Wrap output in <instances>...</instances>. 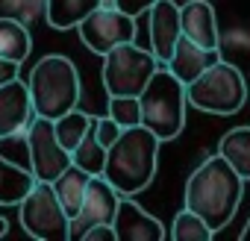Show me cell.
I'll return each instance as SVG.
<instances>
[{
	"label": "cell",
	"instance_id": "9c48e42d",
	"mask_svg": "<svg viewBox=\"0 0 250 241\" xmlns=\"http://www.w3.org/2000/svg\"><path fill=\"white\" fill-rule=\"evenodd\" d=\"M77 30H80L83 44L97 56H103L106 50H112L118 44L136 41V18L124 15L115 6H97L77 24Z\"/></svg>",
	"mask_w": 250,
	"mask_h": 241
},
{
	"label": "cell",
	"instance_id": "d4e9b609",
	"mask_svg": "<svg viewBox=\"0 0 250 241\" xmlns=\"http://www.w3.org/2000/svg\"><path fill=\"white\" fill-rule=\"evenodd\" d=\"M121 124H115V120L106 115V118H94V136H97V141L103 144V147H109L118 136H121Z\"/></svg>",
	"mask_w": 250,
	"mask_h": 241
},
{
	"label": "cell",
	"instance_id": "d6986e66",
	"mask_svg": "<svg viewBox=\"0 0 250 241\" xmlns=\"http://www.w3.org/2000/svg\"><path fill=\"white\" fill-rule=\"evenodd\" d=\"M33 182H36V177L27 168L0 156V206H18L24 200V194L33 188Z\"/></svg>",
	"mask_w": 250,
	"mask_h": 241
},
{
	"label": "cell",
	"instance_id": "ffe728a7",
	"mask_svg": "<svg viewBox=\"0 0 250 241\" xmlns=\"http://www.w3.org/2000/svg\"><path fill=\"white\" fill-rule=\"evenodd\" d=\"M30 50H33V39L27 27L15 18H0V56L21 65L30 56Z\"/></svg>",
	"mask_w": 250,
	"mask_h": 241
},
{
	"label": "cell",
	"instance_id": "603a6c76",
	"mask_svg": "<svg viewBox=\"0 0 250 241\" xmlns=\"http://www.w3.org/2000/svg\"><path fill=\"white\" fill-rule=\"evenodd\" d=\"M215 232L206 226V221L200 215H194L191 209H183L177 218H174V226H171V238L174 241H209Z\"/></svg>",
	"mask_w": 250,
	"mask_h": 241
},
{
	"label": "cell",
	"instance_id": "e0dca14e",
	"mask_svg": "<svg viewBox=\"0 0 250 241\" xmlns=\"http://www.w3.org/2000/svg\"><path fill=\"white\" fill-rule=\"evenodd\" d=\"M88 180H91V174H85L83 168H77L74 162L50 182L53 185V194L59 197V203H62V209L68 212V218L80 209V203H83V197H85V188H88Z\"/></svg>",
	"mask_w": 250,
	"mask_h": 241
},
{
	"label": "cell",
	"instance_id": "f1b7e54d",
	"mask_svg": "<svg viewBox=\"0 0 250 241\" xmlns=\"http://www.w3.org/2000/svg\"><path fill=\"white\" fill-rule=\"evenodd\" d=\"M241 241H250V221H247L244 229H241Z\"/></svg>",
	"mask_w": 250,
	"mask_h": 241
},
{
	"label": "cell",
	"instance_id": "8992f818",
	"mask_svg": "<svg viewBox=\"0 0 250 241\" xmlns=\"http://www.w3.org/2000/svg\"><path fill=\"white\" fill-rule=\"evenodd\" d=\"M162 62L147 50L139 47L136 41L118 44L112 50L103 53V88L106 94H133L139 97L142 88L147 85L150 74L159 68Z\"/></svg>",
	"mask_w": 250,
	"mask_h": 241
},
{
	"label": "cell",
	"instance_id": "6da1fadb",
	"mask_svg": "<svg viewBox=\"0 0 250 241\" xmlns=\"http://www.w3.org/2000/svg\"><path fill=\"white\" fill-rule=\"evenodd\" d=\"M244 194V180L227 165L224 156H206L186 182V209L200 215L212 232L224 229Z\"/></svg>",
	"mask_w": 250,
	"mask_h": 241
},
{
	"label": "cell",
	"instance_id": "484cf974",
	"mask_svg": "<svg viewBox=\"0 0 250 241\" xmlns=\"http://www.w3.org/2000/svg\"><path fill=\"white\" fill-rule=\"evenodd\" d=\"M153 3H156V0H112V6L121 9L124 15H130V18H142Z\"/></svg>",
	"mask_w": 250,
	"mask_h": 241
},
{
	"label": "cell",
	"instance_id": "83f0119b",
	"mask_svg": "<svg viewBox=\"0 0 250 241\" xmlns=\"http://www.w3.org/2000/svg\"><path fill=\"white\" fill-rule=\"evenodd\" d=\"M18 62H12V59H3V56H0V85H6L9 80H15L18 77Z\"/></svg>",
	"mask_w": 250,
	"mask_h": 241
},
{
	"label": "cell",
	"instance_id": "7402d4cb",
	"mask_svg": "<svg viewBox=\"0 0 250 241\" xmlns=\"http://www.w3.org/2000/svg\"><path fill=\"white\" fill-rule=\"evenodd\" d=\"M91 118H94V115H85V112H80V109H71V112H65V115H59V118L53 120V133H56V139H59V144H62L65 150H74V147L80 144V139H83L85 130L91 127Z\"/></svg>",
	"mask_w": 250,
	"mask_h": 241
},
{
	"label": "cell",
	"instance_id": "277c9868",
	"mask_svg": "<svg viewBox=\"0 0 250 241\" xmlns=\"http://www.w3.org/2000/svg\"><path fill=\"white\" fill-rule=\"evenodd\" d=\"M142 127H147L159 141H171L186 127V85L159 65L139 94Z\"/></svg>",
	"mask_w": 250,
	"mask_h": 241
},
{
	"label": "cell",
	"instance_id": "ac0fdd59",
	"mask_svg": "<svg viewBox=\"0 0 250 241\" xmlns=\"http://www.w3.org/2000/svg\"><path fill=\"white\" fill-rule=\"evenodd\" d=\"M218 156L227 159V165L241 177L250 180V127H235L218 141Z\"/></svg>",
	"mask_w": 250,
	"mask_h": 241
},
{
	"label": "cell",
	"instance_id": "8fae6325",
	"mask_svg": "<svg viewBox=\"0 0 250 241\" xmlns=\"http://www.w3.org/2000/svg\"><path fill=\"white\" fill-rule=\"evenodd\" d=\"M112 229H115V241H162L165 238V226L150 212H145L130 194L118 197Z\"/></svg>",
	"mask_w": 250,
	"mask_h": 241
},
{
	"label": "cell",
	"instance_id": "cb8c5ba5",
	"mask_svg": "<svg viewBox=\"0 0 250 241\" xmlns=\"http://www.w3.org/2000/svg\"><path fill=\"white\" fill-rule=\"evenodd\" d=\"M109 118L115 120V124H121L124 130L142 124L139 97H133V94H112V97H109Z\"/></svg>",
	"mask_w": 250,
	"mask_h": 241
},
{
	"label": "cell",
	"instance_id": "7c38bea8",
	"mask_svg": "<svg viewBox=\"0 0 250 241\" xmlns=\"http://www.w3.org/2000/svg\"><path fill=\"white\" fill-rule=\"evenodd\" d=\"M33 103L27 80L15 77L6 85H0V139H12L27 133V124L33 120Z\"/></svg>",
	"mask_w": 250,
	"mask_h": 241
},
{
	"label": "cell",
	"instance_id": "7a4b0ae2",
	"mask_svg": "<svg viewBox=\"0 0 250 241\" xmlns=\"http://www.w3.org/2000/svg\"><path fill=\"white\" fill-rule=\"evenodd\" d=\"M159 139L136 124L121 130V136L106 147V162L100 177L118 191V194H139L145 191L153 177H156V162H159Z\"/></svg>",
	"mask_w": 250,
	"mask_h": 241
},
{
	"label": "cell",
	"instance_id": "4316f807",
	"mask_svg": "<svg viewBox=\"0 0 250 241\" xmlns=\"http://www.w3.org/2000/svg\"><path fill=\"white\" fill-rule=\"evenodd\" d=\"M80 241H115V229H112V223H94L83 232Z\"/></svg>",
	"mask_w": 250,
	"mask_h": 241
},
{
	"label": "cell",
	"instance_id": "ba28073f",
	"mask_svg": "<svg viewBox=\"0 0 250 241\" xmlns=\"http://www.w3.org/2000/svg\"><path fill=\"white\" fill-rule=\"evenodd\" d=\"M27 150H30V174L42 182H53L68 165H71V150H65L53 133V120L33 115L27 124Z\"/></svg>",
	"mask_w": 250,
	"mask_h": 241
},
{
	"label": "cell",
	"instance_id": "f546056e",
	"mask_svg": "<svg viewBox=\"0 0 250 241\" xmlns=\"http://www.w3.org/2000/svg\"><path fill=\"white\" fill-rule=\"evenodd\" d=\"M6 229H9V223H6V218H0V235H6Z\"/></svg>",
	"mask_w": 250,
	"mask_h": 241
},
{
	"label": "cell",
	"instance_id": "44dd1931",
	"mask_svg": "<svg viewBox=\"0 0 250 241\" xmlns=\"http://www.w3.org/2000/svg\"><path fill=\"white\" fill-rule=\"evenodd\" d=\"M71 162L77 168H83L85 174H100L103 171V162H106V147L97 141L94 136V118H91V127L85 130V136L80 139V144L71 150Z\"/></svg>",
	"mask_w": 250,
	"mask_h": 241
},
{
	"label": "cell",
	"instance_id": "9a60e30c",
	"mask_svg": "<svg viewBox=\"0 0 250 241\" xmlns=\"http://www.w3.org/2000/svg\"><path fill=\"white\" fill-rule=\"evenodd\" d=\"M180 30L186 39L203 44V47H221L218 18L209 0H188L180 6Z\"/></svg>",
	"mask_w": 250,
	"mask_h": 241
},
{
	"label": "cell",
	"instance_id": "30bf717a",
	"mask_svg": "<svg viewBox=\"0 0 250 241\" xmlns=\"http://www.w3.org/2000/svg\"><path fill=\"white\" fill-rule=\"evenodd\" d=\"M118 191L100 177V174H91L88 180V188H85V197L80 203V209L71 215L68 221V238L80 241L83 232L94 223H112L115 218V209H118Z\"/></svg>",
	"mask_w": 250,
	"mask_h": 241
},
{
	"label": "cell",
	"instance_id": "4fadbf2b",
	"mask_svg": "<svg viewBox=\"0 0 250 241\" xmlns=\"http://www.w3.org/2000/svg\"><path fill=\"white\" fill-rule=\"evenodd\" d=\"M145 15H147V30H150V53L165 65V59L171 56L177 39L183 36V30H180V6L174 0H156Z\"/></svg>",
	"mask_w": 250,
	"mask_h": 241
},
{
	"label": "cell",
	"instance_id": "5b68a950",
	"mask_svg": "<svg viewBox=\"0 0 250 241\" xmlns=\"http://www.w3.org/2000/svg\"><path fill=\"white\" fill-rule=\"evenodd\" d=\"M247 100V82L241 71L224 59L209 65L191 82H186V103L209 115H232Z\"/></svg>",
	"mask_w": 250,
	"mask_h": 241
},
{
	"label": "cell",
	"instance_id": "2e32d148",
	"mask_svg": "<svg viewBox=\"0 0 250 241\" xmlns=\"http://www.w3.org/2000/svg\"><path fill=\"white\" fill-rule=\"evenodd\" d=\"M100 3L103 0H44V15L53 30H77V24Z\"/></svg>",
	"mask_w": 250,
	"mask_h": 241
},
{
	"label": "cell",
	"instance_id": "5bb4252c",
	"mask_svg": "<svg viewBox=\"0 0 250 241\" xmlns=\"http://www.w3.org/2000/svg\"><path fill=\"white\" fill-rule=\"evenodd\" d=\"M218 59H221V47H203V44L180 36L177 44H174V50H171V56L165 59V68L186 85L197 74H203L209 65H215Z\"/></svg>",
	"mask_w": 250,
	"mask_h": 241
},
{
	"label": "cell",
	"instance_id": "4dcf8cb0",
	"mask_svg": "<svg viewBox=\"0 0 250 241\" xmlns=\"http://www.w3.org/2000/svg\"><path fill=\"white\" fill-rule=\"evenodd\" d=\"M247 94H250V88H247Z\"/></svg>",
	"mask_w": 250,
	"mask_h": 241
},
{
	"label": "cell",
	"instance_id": "3957f363",
	"mask_svg": "<svg viewBox=\"0 0 250 241\" xmlns=\"http://www.w3.org/2000/svg\"><path fill=\"white\" fill-rule=\"evenodd\" d=\"M27 88H30L33 112L42 115V118H50V120L77 109L80 91H83L77 65L68 56H59V53H50V56L36 62V68L27 80Z\"/></svg>",
	"mask_w": 250,
	"mask_h": 241
},
{
	"label": "cell",
	"instance_id": "52a82bcc",
	"mask_svg": "<svg viewBox=\"0 0 250 241\" xmlns=\"http://www.w3.org/2000/svg\"><path fill=\"white\" fill-rule=\"evenodd\" d=\"M21 206V223L33 238L42 241H68V212L62 209L59 197L53 194L50 182L36 180L33 188L24 194Z\"/></svg>",
	"mask_w": 250,
	"mask_h": 241
}]
</instances>
